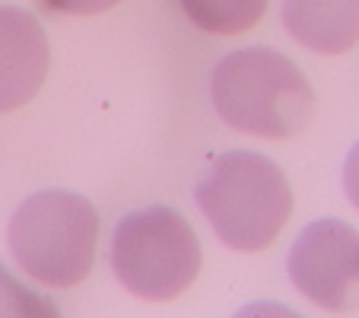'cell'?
Segmentation results:
<instances>
[{
  "mask_svg": "<svg viewBox=\"0 0 359 318\" xmlns=\"http://www.w3.org/2000/svg\"><path fill=\"white\" fill-rule=\"evenodd\" d=\"M197 207L236 251H261L280 236L292 213V188L271 156L229 150L213 156L207 175L194 188Z\"/></svg>",
  "mask_w": 359,
  "mask_h": 318,
  "instance_id": "cell-2",
  "label": "cell"
},
{
  "mask_svg": "<svg viewBox=\"0 0 359 318\" xmlns=\"http://www.w3.org/2000/svg\"><path fill=\"white\" fill-rule=\"evenodd\" d=\"M51 67V45L39 16L0 7V112H13L39 95Z\"/></svg>",
  "mask_w": 359,
  "mask_h": 318,
  "instance_id": "cell-6",
  "label": "cell"
},
{
  "mask_svg": "<svg viewBox=\"0 0 359 318\" xmlns=\"http://www.w3.org/2000/svg\"><path fill=\"white\" fill-rule=\"evenodd\" d=\"M217 115L255 137H296L312 118L315 93L292 58L273 48H238L213 67Z\"/></svg>",
  "mask_w": 359,
  "mask_h": 318,
  "instance_id": "cell-1",
  "label": "cell"
},
{
  "mask_svg": "<svg viewBox=\"0 0 359 318\" xmlns=\"http://www.w3.org/2000/svg\"><path fill=\"white\" fill-rule=\"evenodd\" d=\"M286 271L318 309H359V230L337 217L312 220L292 242Z\"/></svg>",
  "mask_w": 359,
  "mask_h": 318,
  "instance_id": "cell-5",
  "label": "cell"
},
{
  "mask_svg": "<svg viewBox=\"0 0 359 318\" xmlns=\"http://www.w3.org/2000/svg\"><path fill=\"white\" fill-rule=\"evenodd\" d=\"M48 10L55 13H67V16H93V13H105L121 0H41Z\"/></svg>",
  "mask_w": 359,
  "mask_h": 318,
  "instance_id": "cell-10",
  "label": "cell"
},
{
  "mask_svg": "<svg viewBox=\"0 0 359 318\" xmlns=\"http://www.w3.org/2000/svg\"><path fill=\"white\" fill-rule=\"evenodd\" d=\"M7 242L20 271L48 286L86 280L99 245V210L67 188H48L16 207Z\"/></svg>",
  "mask_w": 359,
  "mask_h": 318,
  "instance_id": "cell-3",
  "label": "cell"
},
{
  "mask_svg": "<svg viewBox=\"0 0 359 318\" xmlns=\"http://www.w3.org/2000/svg\"><path fill=\"white\" fill-rule=\"evenodd\" d=\"M344 191L350 197V204L359 210V143H353V150L346 153L344 163Z\"/></svg>",
  "mask_w": 359,
  "mask_h": 318,
  "instance_id": "cell-11",
  "label": "cell"
},
{
  "mask_svg": "<svg viewBox=\"0 0 359 318\" xmlns=\"http://www.w3.org/2000/svg\"><path fill=\"white\" fill-rule=\"evenodd\" d=\"M191 22L213 35H238L258 26L267 0H178Z\"/></svg>",
  "mask_w": 359,
  "mask_h": 318,
  "instance_id": "cell-8",
  "label": "cell"
},
{
  "mask_svg": "<svg viewBox=\"0 0 359 318\" xmlns=\"http://www.w3.org/2000/svg\"><path fill=\"white\" fill-rule=\"evenodd\" d=\"M111 271L140 299H175L201 274V239L175 207L130 210L111 236Z\"/></svg>",
  "mask_w": 359,
  "mask_h": 318,
  "instance_id": "cell-4",
  "label": "cell"
},
{
  "mask_svg": "<svg viewBox=\"0 0 359 318\" xmlns=\"http://www.w3.org/2000/svg\"><path fill=\"white\" fill-rule=\"evenodd\" d=\"M283 26L318 55H344L359 41V0H283Z\"/></svg>",
  "mask_w": 359,
  "mask_h": 318,
  "instance_id": "cell-7",
  "label": "cell"
},
{
  "mask_svg": "<svg viewBox=\"0 0 359 318\" xmlns=\"http://www.w3.org/2000/svg\"><path fill=\"white\" fill-rule=\"evenodd\" d=\"M57 305L0 264V318H55Z\"/></svg>",
  "mask_w": 359,
  "mask_h": 318,
  "instance_id": "cell-9",
  "label": "cell"
}]
</instances>
